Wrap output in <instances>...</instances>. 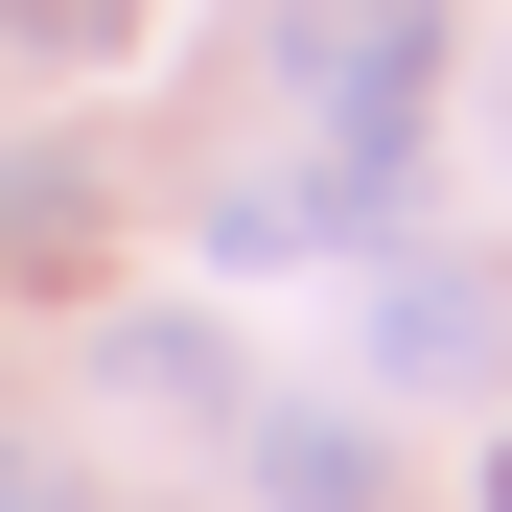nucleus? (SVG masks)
Wrapping results in <instances>:
<instances>
[{"mask_svg": "<svg viewBox=\"0 0 512 512\" xmlns=\"http://www.w3.org/2000/svg\"><path fill=\"white\" fill-rule=\"evenodd\" d=\"M443 24H466V0H280V94H303V140L419 163V117H443Z\"/></svg>", "mask_w": 512, "mask_h": 512, "instance_id": "obj_1", "label": "nucleus"}, {"mask_svg": "<svg viewBox=\"0 0 512 512\" xmlns=\"http://www.w3.org/2000/svg\"><path fill=\"white\" fill-rule=\"evenodd\" d=\"M0 47H47V70H117V47H140V0H0Z\"/></svg>", "mask_w": 512, "mask_h": 512, "instance_id": "obj_3", "label": "nucleus"}, {"mask_svg": "<svg viewBox=\"0 0 512 512\" xmlns=\"http://www.w3.org/2000/svg\"><path fill=\"white\" fill-rule=\"evenodd\" d=\"M489 512H512V443H489Z\"/></svg>", "mask_w": 512, "mask_h": 512, "instance_id": "obj_5", "label": "nucleus"}, {"mask_svg": "<svg viewBox=\"0 0 512 512\" xmlns=\"http://www.w3.org/2000/svg\"><path fill=\"white\" fill-rule=\"evenodd\" d=\"M0 512H94V489H70V466H24V443H0Z\"/></svg>", "mask_w": 512, "mask_h": 512, "instance_id": "obj_4", "label": "nucleus"}, {"mask_svg": "<svg viewBox=\"0 0 512 512\" xmlns=\"http://www.w3.org/2000/svg\"><path fill=\"white\" fill-rule=\"evenodd\" d=\"M256 489H280V512H350L373 443H350V419H256Z\"/></svg>", "mask_w": 512, "mask_h": 512, "instance_id": "obj_2", "label": "nucleus"}]
</instances>
